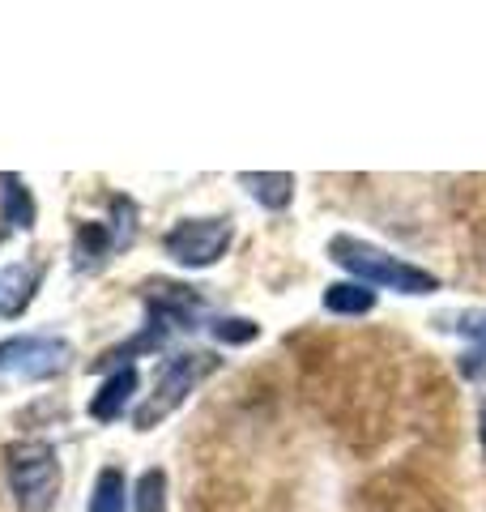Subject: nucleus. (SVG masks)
Segmentation results:
<instances>
[{
    "label": "nucleus",
    "instance_id": "obj_1",
    "mask_svg": "<svg viewBox=\"0 0 486 512\" xmlns=\"http://www.w3.org/2000/svg\"><path fill=\"white\" fill-rule=\"evenodd\" d=\"M201 320H205V295L180 282H150L145 286V325L137 329V338L107 350L94 367H124V359H137L145 350H162L175 333H192Z\"/></svg>",
    "mask_w": 486,
    "mask_h": 512
},
{
    "label": "nucleus",
    "instance_id": "obj_2",
    "mask_svg": "<svg viewBox=\"0 0 486 512\" xmlns=\"http://www.w3.org/2000/svg\"><path fill=\"white\" fill-rule=\"evenodd\" d=\"M329 261L342 265L354 282L363 286H388V291L397 295H431L440 291V278L427 274V269H418L410 261H401V256L384 252L376 244H367V239H354V235H333L329 239Z\"/></svg>",
    "mask_w": 486,
    "mask_h": 512
},
{
    "label": "nucleus",
    "instance_id": "obj_3",
    "mask_svg": "<svg viewBox=\"0 0 486 512\" xmlns=\"http://www.w3.org/2000/svg\"><path fill=\"white\" fill-rule=\"evenodd\" d=\"M5 478L18 512H52L60 500V453L47 440L5 444Z\"/></svg>",
    "mask_w": 486,
    "mask_h": 512
},
{
    "label": "nucleus",
    "instance_id": "obj_4",
    "mask_svg": "<svg viewBox=\"0 0 486 512\" xmlns=\"http://www.w3.org/2000/svg\"><path fill=\"white\" fill-rule=\"evenodd\" d=\"M218 363H222V359L214 355V350H180V355H171L167 363L158 367L154 393L133 410V427H137V431H150L154 423L171 419V414L180 410L188 397L218 372Z\"/></svg>",
    "mask_w": 486,
    "mask_h": 512
},
{
    "label": "nucleus",
    "instance_id": "obj_5",
    "mask_svg": "<svg viewBox=\"0 0 486 512\" xmlns=\"http://www.w3.org/2000/svg\"><path fill=\"white\" fill-rule=\"evenodd\" d=\"M111 218L103 222H81L77 227V239H73V265L77 274H94V269H103L111 256H116L120 248H128L137 239V205L128 197H111L107 201Z\"/></svg>",
    "mask_w": 486,
    "mask_h": 512
},
{
    "label": "nucleus",
    "instance_id": "obj_6",
    "mask_svg": "<svg viewBox=\"0 0 486 512\" xmlns=\"http://www.w3.org/2000/svg\"><path fill=\"white\" fill-rule=\"evenodd\" d=\"M235 239L231 218H180L162 235V252L184 269H209L218 265Z\"/></svg>",
    "mask_w": 486,
    "mask_h": 512
},
{
    "label": "nucleus",
    "instance_id": "obj_7",
    "mask_svg": "<svg viewBox=\"0 0 486 512\" xmlns=\"http://www.w3.org/2000/svg\"><path fill=\"white\" fill-rule=\"evenodd\" d=\"M73 363V346L56 333H18L0 342V372L22 380H52Z\"/></svg>",
    "mask_w": 486,
    "mask_h": 512
},
{
    "label": "nucleus",
    "instance_id": "obj_8",
    "mask_svg": "<svg viewBox=\"0 0 486 512\" xmlns=\"http://www.w3.org/2000/svg\"><path fill=\"white\" fill-rule=\"evenodd\" d=\"M39 282H43V265L35 261H13L9 269H0V316L5 320L22 316L35 303Z\"/></svg>",
    "mask_w": 486,
    "mask_h": 512
},
{
    "label": "nucleus",
    "instance_id": "obj_9",
    "mask_svg": "<svg viewBox=\"0 0 486 512\" xmlns=\"http://www.w3.org/2000/svg\"><path fill=\"white\" fill-rule=\"evenodd\" d=\"M137 384H141V376H137V367H133V363L116 367V372L103 380V389L90 397V419H99V423H116V419H124V406L133 402Z\"/></svg>",
    "mask_w": 486,
    "mask_h": 512
},
{
    "label": "nucleus",
    "instance_id": "obj_10",
    "mask_svg": "<svg viewBox=\"0 0 486 512\" xmlns=\"http://www.w3.org/2000/svg\"><path fill=\"white\" fill-rule=\"evenodd\" d=\"M239 184L252 192V201H261L273 214H282L295 201V175H286V171H243Z\"/></svg>",
    "mask_w": 486,
    "mask_h": 512
},
{
    "label": "nucleus",
    "instance_id": "obj_11",
    "mask_svg": "<svg viewBox=\"0 0 486 512\" xmlns=\"http://www.w3.org/2000/svg\"><path fill=\"white\" fill-rule=\"evenodd\" d=\"M324 312H333V316H367L371 308H376V291L363 282H333V286H324Z\"/></svg>",
    "mask_w": 486,
    "mask_h": 512
},
{
    "label": "nucleus",
    "instance_id": "obj_12",
    "mask_svg": "<svg viewBox=\"0 0 486 512\" xmlns=\"http://www.w3.org/2000/svg\"><path fill=\"white\" fill-rule=\"evenodd\" d=\"M0 214H5L9 227L22 231L35 227V197H30V188L18 175H0Z\"/></svg>",
    "mask_w": 486,
    "mask_h": 512
},
{
    "label": "nucleus",
    "instance_id": "obj_13",
    "mask_svg": "<svg viewBox=\"0 0 486 512\" xmlns=\"http://www.w3.org/2000/svg\"><path fill=\"white\" fill-rule=\"evenodd\" d=\"M90 512H128V478L124 470L107 466L94 478V491H90Z\"/></svg>",
    "mask_w": 486,
    "mask_h": 512
},
{
    "label": "nucleus",
    "instance_id": "obj_14",
    "mask_svg": "<svg viewBox=\"0 0 486 512\" xmlns=\"http://www.w3.org/2000/svg\"><path fill=\"white\" fill-rule=\"evenodd\" d=\"M457 333L474 342V355H465V359H461V372H465L469 380L486 376V312H469V316H461Z\"/></svg>",
    "mask_w": 486,
    "mask_h": 512
},
{
    "label": "nucleus",
    "instance_id": "obj_15",
    "mask_svg": "<svg viewBox=\"0 0 486 512\" xmlns=\"http://www.w3.org/2000/svg\"><path fill=\"white\" fill-rule=\"evenodd\" d=\"M137 512H167V474L162 470H145L133 487Z\"/></svg>",
    "mask_w": 486,
    "mask_h": 512
},
{
    "label": "nucleus",
    "instance_id": "obj_16",
    "mask_svg": "<svg viewBox=\"0 0 486 512\" xmlns=\"http://www.w3.org/2000/svg\"><path fill=\"white\" fill-rule=\"evenodd\" d=\"M209 329H214V338L222 346H248V342H256V333H261V325H252L248 316H218Z\"/></svg>",
    "mask_w": 486,
    "mask_h": 512
},
{
    "label": "nucleus",
    "instance_id": "obj_17",
    "mask_svg": "<svg viewBox=\"0 0 486 512\" xmlns=\"http://www.w3.org/2000/svg\"><path fill=\"white\" fill-rule=\"evenodd\" d=\"M478 440H482V453H486V402L478 410Z\"/></svg>",
    "mask_w": 486,
    "mask_h": 512
}]
</instances>
